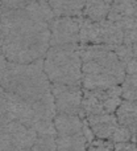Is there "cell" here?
<instances>
[{
  "mask_svg": "<svg viewBox=\"0 0 137 151\" xmlns=\"http://www.w3.org/2000/svg\"><path fill=\"white\" fill-rule=\"evenodd\" d=\"M1 13H3V8H1V1H0V16H1Z\"/></svg>",
  "mask_w": 137,
  "mask_h": 151,
  "instance_id": "cell-26",
  "label": "cell"
},
{
  "mask_svg": "<svg viewBox=\"0 0 137 151\" xmlns=\"http://www.w3.org/2000/svg\"><path fill=\"white\" fill-rule=\"evenodd\" d=\"M123 101L121 86H112L108 89H95L84 90L83 89L82 113L80 117L98 114H115V110Z\"/></svg>",
  "mask_w": 137,
  "mask_h": 151,
  "instance_id": "cell-6",
  "label": "cell"
},
{
  "mask_svg": "<svg viewBox=\"0 0 137 151\" xmlns=\"http://www.w3.org/2000/svg\"><path fill=\"white\" fill-rule=\"evenodd\" d=\"M115 151H137V143L133 141L115 145Z\"/></svg>",
  "mask_w": 137,
  "mask_h": 151,
  "instance_id": "cell-22",
  "label": "cell"
},
{
  "mask_svg": "<svg viewBox=\"0 0 137 151\" xmlns=\"http://www.w3.org/2000/svg\"><path fill=\"white\" fill-rule=\"evenodd\" d=\"M112 5V0H86L82 16L92 21L106 20Z\"/></svg>",
  "mask_w": 137,
  "mask_h": 151,
  "instance_id": "cell-15",
  "label": "cell"
},
{
  "mask_svg": "<svg viewBox=\"0 0 137 151\" xmlns=\"http://www.w3.org/2000/svg\"><path fill=\"white\" fill-rule=\"evenodd\" d=\"M54 17L48 1H33L23 8L3 11L0 40L4 57L17 64L44 58L50 48L49 24Z\"/></svg>",
  "mask_w": 137,
  "mask_h": 151,
  "instance_id": "cell-1",
  "label": "cell"
},
{
  "mask_svg": "<svg viewBox=\"0 0 137 151\" xmlns=\"http://www.w3.org/2000/svg\"><path fill=\"white\" fill-rule=\"evenodd\" d=\"M121 27L108 19L92 21L80 16L79 19V44L80 45H107L116 47L123 44Z\"/></svg>",
  "mask_w": 137,
  "mask_h": 151,
  "instance_id": "cell-5",
  "label": "cell"
},
{
  "mask_svg": "<svg viewBox=\"0 0 137 151\" xmlns=\"http://www.w3.org/2000/svg\"><path fill=\"white\" fill-rule=\"evenodd\" d=\"M79 17L55 16L49 24L50 47L79 44Z\"/></svg>",
  "mask_w": 137,
  "mask_h": 151,
  "instance_id": "cell-8",
  "label": "cell"
},
{
  "mask_svg": "<svg viewBox=\"0 0 137 151\" xmlns=\"http://www.w3.org/2000/svg\"><path fill=\"white\" fill-rule=\"evenodd\" d=\"M96 139L112 142L116 131L120 129V123L117 122L115 114H98L84 117Z\"/></svg>",
  "mask_w": 137,
  "mask_h": 151,
  "instance_id": "cell-10",
  "label": "cell"
},
{
  "mask_svg": "<svg viewBox=\"0 0 137 151\" xmlns=\"http://www.w3.org/2000/svg\"><path fill=\"white\" fill-rule=\"evenodd\" d=\"M107 19L115 23L137 19V1L136 0H112V5Z\"/></svg>",
  "mask_w": 137,
  "mask_h": 151,
  "instance_id": "cell-12",
  "label": "cell"
},
{
  "mask_svg": "<svg viewBox=\"0 0 137 151\" xmlns=\"http://www.w3.org/2000/svg\"><path fill=\"white\" fill-rule=\"evenodd\" d=\"M54 127L57 137H71L83 134V118L80 115L55 114Z\"/></svg>",
  "mask_w": 137,
  "mask_h": 151,
  "instance_id": "cell-11",
  "label": "cell"
},
{
  "mask_svg": "<svg viewBox=\"0 0 137 151\" xmlns=\"http://www.w3.org/2000/svg\"><path fill=\"white\" fill-rule=\"evenodd\" d=\"M114 52L116 53V56L119 57V60L124 64V66H125V64L133 57L132 45H127V44L116 45V47H114Z\"/></svg>",
  "mask_w": 137,
  "mask_h": 151,
  "instance_id": "cell-19",
  "label": "cell"
},
{
  "mask_svg": "<svg viewBox=\"0 0 137 151\" xmlns=\"http://www.w3.org/2000/svg\"><path fill=\"white\" fill-rule=\"evenodd\" d=\"M132 52H133V57H137V42L132 45Z\"/></svg>",
  "mask_w": 137,
  "mask_h": 151,
  "instance_id": "cell-24",
  "label": "cell"
},
{
  "mask_svg": "<svg viewBox=\"0 0 137 151\" xmlns=\"http://www.w3.org/2000/svg\"><path fill=\"white\" fill-rule=\"evenodd\" d=\"M135 42H137V28L124 31V33H123V44L133 45Z\"/></svg>",
  "mask_w": 137,
  "mask_h": 151,
  "instance_id": "cell-21",
  "label": "cell"
},
{
  "mask_svg": "<svg viewBox=\"0 0 137 151\" xmlns=\"http://www.w3.org/2000/svg\"><path fill=\"white\" fill-rule=\"evenodd\" d=\"M87 139L83 134L71 137H57L55 151H86Z\"/></svg>",
  "mask_w": 137,
  "mask_h": 151,
  "instance_id": "cell-16",
  "label": "cell"
},
{
  "mask_svg": "<svg viewBox=\"0 0 137 151\" xmlns=\"http://www.w3.org/2000/svg\"><path fill=\"white\" fill-rule=\"evenodd\" d=\"M135 142L137 143V130H136V135H135Z\"/></svg>",
  "mask_w": 137,
  "mask_h": 151,
  "instance_id": "cell-27",
  "label": "cell"
},
{
  "mask_svg": "<svg viewBox=\"0 0 137 151\" xmlns=\"http://www.w3.org/2000/svg\"><path fill=\"white\" fill-rule=\"evenodd\" d=\"M117 122L121 126L127 127L133 135H136L137 130V104L133 101L123 99L117 109L115 110Z\"/></svg>",
  "mask_w": 137,
  "mask_h": 151,
  "instance_id": "cell-13",
  "label": "cell"
},
{
  "mask_svg": "<svg viewBox=\"0 0 137 151\" xmlns=\"http://www.w3.org/2000/svg\"><path fill=\"white\" fill-rule=\"evenodd\" d=\"M52 96L57 114L80 115L83 89L80 85L52 83Z\"/></svg>",
  "mask_w": 137,
  "mask_h": 151,
  "instance_id": "cell-7",
  "label": "cell"
},
{
  "mask_svg": "<svg viewBox=\"0 0 137 151\" xmlns=\"http://www.w3.org/2000/svg\"><path fill=\"white\" fill-rule=\"evenodd\" d=\"M0 1H1L3 11H11V9L23 8L33 1H48V0H0Z\"/></svg>",
  "mask_w": 137,
  "mask_h": 151,
  "instance_id": "cell-20",
  "label": "cell"
},
{
  "mask_svg": "<svg viewBox=\"0 0 137 151\" xmlns=\"http://www.w3.org/2000/svg\"><path fill=\"white\" fill-rule=\"evenodd\" d=\"M0 55H3V41L0 40Z\"/></svg>",
  "mask_w": 137,
  "mask_h": 151,
  "instance_id": "cell-25",
  "label": "cell"
},
{
  "mask_svg": "<svg viewBox=\"0 0 137 151\" xmlns=\"http://www.w3.org/2000/svg\"><path fill=\"white\" fill-rule=\"evenodd\" d=\"M44 72L50 83L80 85L82 60L79 44L50 47L44 56Z\"/></svg>",
  "mask_w": 137,
  "mask_h": 151,
  "instance_id": "cell-4",
  "label": "cell"
},
{
  "mask_svg": "<svg viewBox=\"0 0 137 151\" xmlns=\"http://www.w3.org/2000/svg\"><path fill=\"white\" fill-rule=\"evenodd\" d=\"M54 16H82L86 0H48Z\"/></svg>",
  "mask_w": 137,
  "mask_h": 151,
  "instance_id": "cell-14",
  "label": "cell"
},
{
  "mask_svg": "<svg viewBox=\"0 0 137 151\" xmlns=\"http://www.w3.org/2000/svg\"><path fill=\"white\" fill-rule=\"evenodd\" d=\"M79 55L82 60V89H108L123 83L125 68L114 48L79 44Z\"/></svg>",
  "mask_w": 137,
  "mask_h": 151,
  "instance_id": "cell-3",
  "label": "cell"
},
{
  "mask_svg": "<svg viewBox=\"0 0 137 151\" xmlns=\"http://www.w3.org/2000/svg\"><path fill=\"white\" fill-rule=\"evenodd\" d=\"M125 74H133L137 73V57H132L127 64H125Z\"/></svg>",
  "mask_w": 137,
  "mask_h": 151,
  "instance_id": "cell-23",
  "label": "cell"
},
{
  "mask_svg": "<svg viewBox=\"0 0 137 151\" xmlns=\"http://www.w3.org/2000/svg\"><path fill=\"white\" fill-rule=\"evenodd\" d=\"M0 88L29 104L52 96V83L44 72V58L31 64H17L0 55Z\"/></svg>",
  "mask_w": 137,
  "mask_h": 151,
  "instance_id": "cell-2",
  "label": "cell"
},
{
  "mask_svg": "<svg viewBox=\"0 0 137 151\" xmlns=\"http://www.w3.org/2000/svg\"><path fill=\"white\" fill-rule=\"evenodd\" d=\"M136 1H137V0H136Z\"/></svg>",
  "mask_w": 137,
  "mask_h": 151,
  "instance_id": "cell-28",
  "label": "cell"
},
{
  "mask_svg": "<svg viewBox=\"0 0 137 151\" xmlns=\"http://www.w3.org/2000/svg\"><path fill=\"white\" fill-rule=\"evenodd\" d=\"M7 135L15 151H29L37 139V133L33 129L16 121H11L5 126Z\"/></svg>",
  "mask_w": 137,
  "mask_h": 151,
  "instance_id": "cell-9",
  "label": "cell"
},
{
  "mask_svg": "<svg viewBox=\"0 0 137 151\" xmlns=\"http://www.w3.org/2000/svg\"><path fill=\"white\" fill-rule=\"evenodd\" d=\"M57 149V137L40 135L29 151H55Z\"/></svg>",
  "mask_w": 137,
  "mask_h": 151,
  "instance_id": "cell-17",
  "label": "cell"
},
{
  "mask_svg": "<svg viewBox=\"0 0 137 151\" xmlns=\"http://www.w3.org/2000/svg\"><path fill=\"white\" fill-rule=\"evenodd\" d=\"M86 151H115V145L109 141L103 139H94L88 142L86 146Z\"/></svg>",
  "mask_w": 137,
  "mask_h": 151,
  "instance_id": "cell-18",
  "label": "cell"
}]
</instances>
